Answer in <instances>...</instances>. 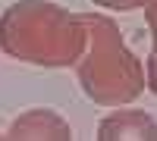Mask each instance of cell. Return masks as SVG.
Here are the masks:
<instances>
[{
  "label": "cell",
  "instance_id": "6da1fadb",
  "mask_svg": "<svg viewBox=\"0 0 157 141\" xmlns=\"http://www.w3.org/2000/svg\"><path fill=\"white\" fill-rule=\"evenodd\" d=\"M88 28L78 13L50 0H16L0 16V50L19 63L66 69L82 60Z\"/></svg>",
  "mask_w": 157,
  "mask_h": 141
},
{
  "label": "cell",
  "instance_id": "7a4b0ae2",
  "mask_svg": "<svg viewBox=\"0 0 157 141\" xmlns=\"http://www.w3.org/2000/svg\"><path fill=\"white\" fill-rule=\"evenodd\" d=\"M88 28V47L75 63L78 85L88 100L101 107H123L148 88L141 60L126 47L123 32L104 13H82Z\"/></svg>",
  "mask_w": 157,
  "mask_h": 141
},
{
  "label": "cell",
  "instance_id": "3957f363",
  "mask_svg": "<svg viewBox=\"0 0 157 141\" xmlns=\"http://www.w3.org/2000/svg\"><path fill=\"white\" fill-rule=\"evenodd\" d=\"M3 138H10V141H69L72 129L60 113L47 110V107H35L13 119Z\"/></svg>",
  "mask_w": 157,
  "mask_h": 141
},
{
  "label": "cell",
  "instance_id": "277c9868",
  "mask_svg": "<svg viewBox=\"0 0 157 141\" xmlns=\"http://www.w3.org/2000/svg\"><path fill=\"white\" fill-rule=\"evenodd\" d=\"M98 141H157V119L145 110H116L98 122Z\"/></svg>",
  "mask_w": 157,
  "mask_h": 141
},
{
  "label": "cell",
  "instance_id": "5b68a950",
  "mask_svg": "<svg viewBox=\"0 0 157 141\" xmlns=\"http://www.w3.org/2000/svg\"><path fill=\"white\" fill-rule=\"evenodd\" d=\"M145 22H148V28H151V57H148V91L157 94V0H151V3L145 6Z\"/></svg>",
  "mask_w": 157,
  "mask_h": 141
},
{
  "label": "cell",
  "instance_id": "8992f818",
  "mask_svg": "<svg viewBox=\"0 0 157 141\" xmlns=\"http://www.w3.org/2000/svg\"><path fill=\"white\" fill-rule=\"evenodd\" d=\"M101 9H145L151 0H91Z\"/></svg>",
  "mask_w": 157,
  "mask_h": 141
},
{
  "label": "cell",
  "instance_id": "52a82bcc",
  "mask_svg": "<svg viewBox=\"0 0 157 141\" xmlns=\"http://www.w3.org/2000/svg\"><path fill=\"white\" fill-rule=\"evenodd\" d=\"M0 138H3V135H0Z\"/></svg>",
  "mask_w": 157,
  "mask_h": 141
}]
</instances>
